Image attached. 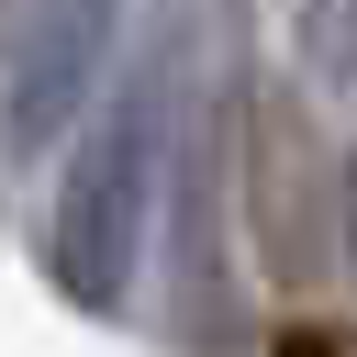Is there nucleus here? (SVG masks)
Segmentation results:
<instances>
[{
	"instance_id": "obj_1",
	"label": "nucleus",
	"mask_w": 357,
	"mask_h": 357,
	"mask_svg": "<svg viewBox=\"0 0 357 357\" xmlns=\"http://www.w3.org/2000/svg\"><path fill=\"white\" fill-rule=\"evenodd\" d=\"M178 56H190V11L156 22L100 112L78 123L67 167H56V201H45V290L89 324L134 312V279L156 257V223H167V145H178Z\"/></svg>"
},
{
	"instance_id": "obj_2",
	"label": "nucleus",
	"mask_w": 357,
	"mask_h": 357,
	"mask_svg": "<svg viewBox=\"0 0 357 357\" xmlns=\"http://www.w3.org/2000/svg\"><path fill=\"white\" fill-rule=\"evenodd\" d=\"M245 78H257V22L245 0L190 11L178 56V145H167V346L178 357H234L245 301H234V201H245Z\"/></svg>"
},
{
	"instance_id": "obj_3",
	"label": "nucleus",
	"mask_w": 357,
	"mask_h": 357,
	"mask_svg": "<svg viewBox=\"0 0 357 357\" xmlns=\"http://www.w3.org/2000/svg\"><path fill=\"white\" fill-rule=\"evenodd\" d=\"M123 11L134 0H33L11 56H0V167H45L78 145V123L100 112L112 67H123Z\"/></svg>"
},
{
	"instance_id": "obj_4",
	"label": "nucleus",
	"mask_w": 357,
	"mask_h": 357,
	"mask_svg": "<svg viewBox=\"0 0 357 357\" xmlns=\"http://www.w3.org/2000/svg\"><path fill=\"white\" fill-rule=\"evenodd\" d=\"M312 78H245V234H257V268L279 290H301L324 268V201L346 190V145L324 156L312 134Z\"/></svg>"
},
{
	"instance_id": "obj_5",
	"label": "nucleus",
	"mask_w": 357,
	"mask_h": 357,
	"mask_svg": "<svg viewBox=\"0 0 357 357\" xmlns=\"http://www.w3.org/2000/svg\"><path fill=\"white\" fill-rule=\"evenodd\" d=\"M290 67L312 89H357V0H301L290 11Z\"/></svg>"
},
{
	"instance_id": "obj_6",
	"label": "nucleus",
	"mask_w": 357,
	"mask_h": 357,
	"mask_svg": "<svg viewBox=\"0 0 357 357\" xmlns=\"http://www.w3.org/2000/svg\"><path fill=\"white\" fill-rule=\"evenodd\" d=\"M257 357H346V335H335V324H279Z\"/></svg>"
},
{
	"instance_id": "obj_7",
	"label": "nucleus",
	"mask_w": 357,
	"mask_h": 357,
	"mask_svg": "<svg viewBox=\"0 0 357 357\" xmlns=\"http://www.w3.org/2000/svg\"><path fill=\"white\" fill-rule=\"evenodd\" d=\"M335 268L357 279V134H346V190H335Z\"/></svg>"
}]
</instances>
